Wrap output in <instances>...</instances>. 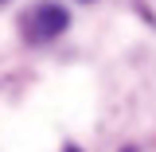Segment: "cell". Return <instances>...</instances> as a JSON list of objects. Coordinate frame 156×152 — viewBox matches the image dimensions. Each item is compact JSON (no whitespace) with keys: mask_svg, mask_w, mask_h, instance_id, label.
Returning <instances> with one entry per match:
<instances>
[{"mask_svg":"<svg viewBox=\"0 0 156 152\" xmlns=\"http://www.w3.org/2000/svg\"><path fill=\"white\" fill-rule=\"evenodd\" d=\"M66 19H70L66 8H58V4H35L31 12H23L20 27H23V35L31 43H47V39H55L66 27Z\"/></svg>","mask_w":156,"mask_h":152,"instance_id":"obj_1","label":"cell"},{"mask_svg":"<svg viewBox=\"0 0 156 152\" xmlns=\"http://www.w3.org/2000/svg\"><path fill=\"white\" fill-rule=\"evenodd\" d=\"M70 152H74V148H70Z\"/></svg>","mask_w":156,"mask_h":152,"instance_id":"obj_2","label":"cell"}]
</instances>
